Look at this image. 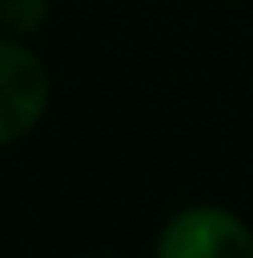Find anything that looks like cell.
Here are the masks:
<instances>
[{
	"label": "cell",
	"instance_id": "cell-3",
	"mask_svg": "<svg viewBox=\"0 0 253 258\" xmlns=\"http://www.w3.org/2000/svg\"><path fill=\"white\" fill-rule=\"evenodd\" d=\"M0 27L14 36L45 27V0H0Z\"/></svg>",
	"mask_w": 253,
	"mask_h": 258
},
{
	"label": "cell",
	"instance_id": "cell-4",
	"mask_svg": "<svg viewBox=\"0 0 253 258\" xmlns=\"http://www.w3.org/2000/svg\"><path fill=\"white\" fill-rule=\"evenodd\" d=\"M86 258H118V254H86Z\"/></svg>",
	"mask_w": 253,
	"mask_h": 258
},
{
	"label": "cell",
	"instance_id": "cell-1",
	"mask_svg": "<svg viewBox=\"0 0 253 258\" xmlns=\"http://www.w3.org/2000/svg\"><path fill=\"white\" fill-rule=\"evenodd\" d=\"M154 258H253V231L226 209L195 204L167 218Z\"/></svg>",
	"mask_w": 253,
	"mask_h": 258
},
{
	"label": "cell",
	"instance_id": "cell-2",
	"mask_svg": "<svg viewBox=\"0 0 253 258\" xmlns=\"http://www.w3.org/2000/svg\"><path fill=\"white\" fill-rule=\"evenodd\" d=\"M50 104V73L45 63L18 45L0 41V145L27 136Z\"/></svg>",
	"mask_w": 253,
	"mask_h": 258
}]
</instances>
